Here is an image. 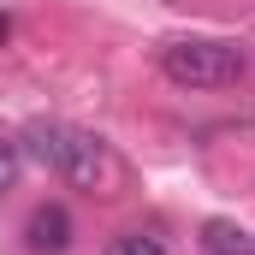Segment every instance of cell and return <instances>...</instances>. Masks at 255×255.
Segmentation results:
<instances>
[{
    "instance_id": "cell-1",
    "label": "cell",
    "mask_w": 255,
    "mask_h": 255,
    "mask_svg": "<svg viewBox=\"0 0 255 255\" xmlns=\"http://www.w3.org/2000/svg\"><path fill=\"white\" fill-rule=\"evenodd\" d=\"M24 148H30L48 172H60L65 184H83V190L113 184V154H107V142L89 136V130H77V125L30 119V125H24Z\"/></svg>"
},
{
    "instance_id": "cell-2",
    "label": "cell",
    "mask_w": 255,
    "mask_h": 255,
    "mask_svg": "<svg viewBox=\"0 0 255 255\" xmlns=\"http://www.w3.org/2000/svg\"><path fill=\"white\" fill-rule=\"evenodd\" d=\"M160 71H166L178 89H232V83H244L250 54H244L238 42L178 36V42H160Z\"/></svg>"
},
{
    "instance_id": "cell-3",
    "label": "cell",
    "mask_w": 255,
    "mask_h": 255,
    "mask_svg": "<svg viewBox=\"0 0 255 255\" xmlns=\"http://www.w3.org/2000/svg\"><path fill=\"white\" fill-rule=\"evenodd\" d=\"M24 244L36 255H65L71 250V214H65L60 202H42V208L24 220Z\"/></svg>"
},
{
    "instance_id": "cell-4",
    "label": "cell",
    "mask_w": 255,
    "mask_h": 255,
    "mask_svg": "<svg viewBox=\"0 0 255 255\" xmlns=\"http://www.w3.org/2000/svg\"><path fill=\"white\" fill-rule=\"evenodd\" d=\"M202 250L208 255H255V238L238 220H208V226H202Z\"/></svg>"
},
{
    "instance_id": "cell-5",
    "label": "cell",
    "mask_w": 255,
    "mask_h": 255,
    "mask_svg": "<svg viewBox=\"0 0 255 255\" xmlns=\"http://www.w3.org/2000/svg\"><path fill=\"white\" fill-rule=\"evenodd\" d=\"M107 255H166L160 238H148V232H125V238H113V250Z\"/></svg>"
},
{
    "instance_id": "cell-6",
    "label": "cell",
    "mask_w": 255,
    "mask_h": 255,
    "mask_svg": "<svg viewBox=\"0 0 255 255\" xmlns=\"http://www.w3.org/2000/svg\"><path fill=\"white\" fill-rule=\"evenodd\" d=\"M18 160H24V148H18L12 136H0V196L12 190V178H18Z\"/></svg>"
},
{
    "instance_id": "cell-7",
    "label": "cell",
    "mask_w": 255,
    "mask_h": 255,
    "mask_svg": "<svg viewBox=\"0 0 255 255\" xmlns=\"http://www.w3.org/2000/svg\"><path fill=\"white\" fill-rule=\"evenodd\" d=\"M6 36H12V12H0V42H6Z\"/></svg>"
}]
</instances>
